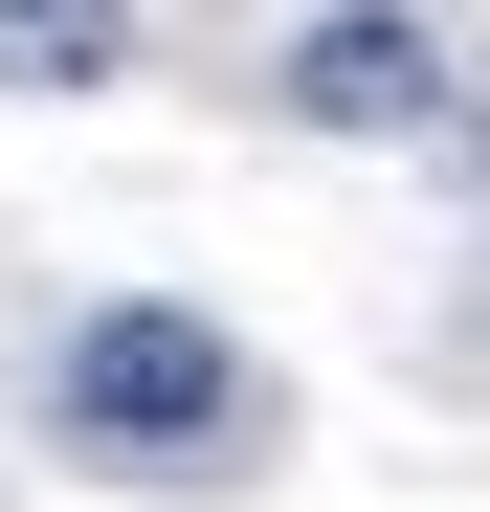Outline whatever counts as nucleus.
Wrapping results in <instances>:
<instances>
[{"mask_svg":"<svg viewBox=\"0 0 490 512\" xmlns=\"http://www.w3.org/2000/svg\"><path fill=\"white\" fill-rule=\"evenodd\" d=\"M45 423H67V446H134V468H223L245 423H268V379H245V334H223V312H179V290H112V312H67Z\"/></svg>","mask_w":490,"mask_h":512,"instance_id":"f257e3e1","label":"nucleus"},{"mask_svg":"<svg viewBox=\"0 0 490 512\" xmlns=\"http://www.w3.org/2000/svg\"><path fill=\"white\" fill-rule=\"evenodd\" d=\"M446 90H468V67H446L424 0H335V23L268 45V112H290V134H357V156H446V134H468Z\"/></svg>","mask_w":490,"mask_h":512,"instance_id":"f03ea898","label":"nucleus"},{"mask_svg":"<svg viewBox=\"0 0 490 512\" xmlns=\"http://www.w3.org/2000/svg\"><path fill=\"white\" fill-rule=\"evenodd\" d=\"M112 67H134V0H45V23H0V90H112Z\"/></svg>","mask_w":490,"mask_h":512,"instance_id":"7ed1b4c3","label":"nucleus"},{"mask_svg":"<svg viewBox=\"0 0 490 512\" xmlns=\"http://www.w3.org/2000/svg\"><path fill=\"white\" fill-rule=\"evenodd\" d=\"M0 23H45V0H0Z\"/></svg>","mask_w":490,"mask_h":512,"instance_id":"20e7f679","label":"nucleus"}]
</instances>
